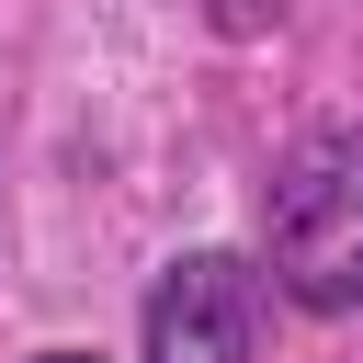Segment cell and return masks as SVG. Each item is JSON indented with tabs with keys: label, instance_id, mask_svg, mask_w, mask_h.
Returning <instances> with one entry per match:
<instances>
[{
	"label": "cell",
	"instance_id": "6da1fadb",
	"mask_svg": "<svg viewBox=\"0 0 363 363\" xmlns=\"http://www.w3.org/2000/svg\"><path fill=\"white\" fill-rule=\"evenodd\" d=\"M261 238H272V284L306 318H352L363 306V125H306L272 159Z\"/></svg>",
	"mask_w": 363,
	"mask_h": 363
},
{
	"label": "cell",
	"instance_id": "7a4b0ae2",
	"mask_svg": "<svg viewBox=\"0 0 363 363\" xmlns=\"http://www.w3.org/2000/svg\"><path fill=\"white\" fill-rule=\"evenodd\" d=\"M147 363H261V272L238 250H182L147 284Z\"/></svg>",
	"mask_w": 363,
	"mask_h": 363
},
{
	"label": "cell",
	"instance_id": "3957f363",
	"mask_svg": "<svg viewBox=\"0 0 363 363\" xmlns=\"http://www.w3.org/2000/svg\"><path fill=\"white\" fill-rule=\"evenodd\" d=\"M204 23H216V34H272L284 0H204Z\"/></svg>",
	"mask_w": 363,
	"mask_h": 363
},
{
	"label": "cell",
	"instance_id": "277c9868",
	"mask_svg": "<svg viewBox=\"0 0 363 363\" xmlns=\"http://www.w3.org/2000/svg\"><path fill=\"white\" fill-rule=\"evenodd\" d=\"M34 363H91V352H34Z\"/></svg>",
	"mask_w": 363,
	"mask_h": 363
}]
</instances>
